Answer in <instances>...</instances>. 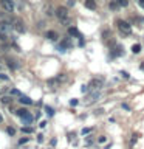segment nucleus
<instances>
[{
  "instance_id": "5701e85b",
  "label": "nucleus",
  "mask_w": 144,
  "mask_h": 149,
  "mask_svg": "<svg viewBox=\"0 0 144 149\" xmlns=\"http://www.w3.org/2000/svg\"><path fill=\"white\" fill-rule=\"evenodd\" d=\"M0 79H5V81H8V76L5 74L3 72H0Z\"/></svg>"
},
{
  "instance_id": "c9c22d12",
  "label": "nucleus",
  "mask_w": 144,
  "mask_h": 149,
  "mask_svg": "<svg viewBox=\"0 0 144 149\" xmlns=\"http://www.w3.org/2000/svg\"><path fill=\"white\" fill-rule=\"evenodd\" d=\"M2 67H3V62L0 61V72H2Z\"/></svg>"
},
{
  "instance_id": "9d476101",
  "label": "nucleus",
  "mask_w": 144,
  "mask_h": 149,
  "mask_svg": "<svg viewBox=\"0 0 144 149\" xmlns=\"http://www.w3.org/2000/svg\"><path fill=\"white\" fill-rule=\"evenodd\" d=\"M68 34H71V36H74V37H82V34H81V33H79L74 26H70V28H68Z\"/></svg>"
},
{
  "instance_id": "393cba45",
  "label": "nucleus",
  "mask_w": 144,
  "mask_h": 149,
  "mask_svg": "<svg viewBox=\"0 0 144 149\" xmlns=\"http://www.w3.org/2000/svg\"><path fill=\"white\" fill-rule=\"evenodd\" d=\"M37 141H39V143H42V141H44V135H42V134H39V135H37Z\"/></svg>"
},
{
  "instance_id": "4be33fe9",
  "label": "nucleus",
  "mask_w": 144,
  "mask_h": 149,
  "mask_svg": "<svg viewBox=\"0 0 144 149\" xmlns=\"http://www.w3.org/2000/svg\"><path fill=\"white\" fill-rule=\"evenodd\" d=\"M98 141H99V143H105V141H107V137H104V135H101Z\"/></svg>"
},
{
  "instance_id": "f704fd0d",
  "label": "nucleus",
  "mask_w": 144,
  "mask_h": 149,
  "mask_svg": "<svg viewBox=\"0 0 144 149\" xmlns=\"http://www.w3.org/2000/svg\"><path fill=\"white\" fill-rule=\"evenodd\" d=\"M139 68H141V70H144V62H141V65H139Z\"/></svg>"
},
{
  "instance_id": "f257e3e1",
  "label": "nucleus",
  "mask_w": 144,
  "mask_h": 149,
  "mask_svg": "<svg viewBox=\"0 0 144 149\" xmlns=\"http://www.w3.org/2000/svg\"><path fill=\"white\" fill-rule=\"evenodd\" d=\"M56 16H57V19L60 22L64 23V25H67V23L70 22V17H68V9L65 6H59L57 9H56Z\"/></svg>"
},
{
  "instance_id": "e433bc0d",
  "label": "nucleus",
  "mask_w": 144,
  "mask_h": 149,
  "mask_svg": "<svg viewBox=\"0 0 144 149\" xmlns=\"http://www.w3.org/2000/svg\"><path fill=\"white\" fill-rule=\"evenodd\" d=\"M0 123H2V116H0Z\"/></svg>"
},
{
  "instance_id": "1a4fd4ad",
  "label": "nucleus",
  "mask_w": 144,
  "mask_h": 149,
  "mask_svg": "<svg viewBox=\"0 0 144 149\" xmlns=\"http://www.w3.org/2000/svg\"><path fill=\"white\" fill-rule=\"evenodd\" d=\"M45 37H46V39H50V40H57V33H56V31H46Z\"/></svg>"
},
{
  "instance_id": "c85d7f7f",
  "label": "nucleus",
  "mask_w": 144,
  "mask_h": 149,
  "mask_svg": "<svg viewBox=\"0 0 144 149\" xmlns=\"http://www.w3.org/2000/svg\"><path fill=\"white\" fill-rule=\"evenodd\" d=\"M90 127H85V129H82V135H85V134H88V132H90Z\"/></svg>"
},
{
  "instance_id": "6ab92c4d",
  "label": "nucleus",
  "mask_w": 144,
  "mask_h": 149,
  "mask_svg": "<svg viewBox=\"0 0 144 149\" xmlns=\"http://www.w3.org/2000/svg\"><path fill=\"white\" fill-rule=\"evenodd\" d=\"M118 6H119L118 2H111L110 3V9H113V11H115V9H118Z\"/></svg>"
},
{
  "instance_id": "c756f323",
  "label": "nucleus",
  "mask_w": 144,
  "mask_h": 149,
  "mask_svg": "<svg viewBox=\"0 0 144 149\" xmlns=\"http://www.w3.org/2000/svg\"><path fill=\"white\" fill-rule=\"evenodd\" d=\"M121 74H123L124 78H129V76H130V74H129L127 72H124V70H123V72H121Z\"/></svg>"
},
{
  "instance_id": "a211bd4d",
  "label": "nucleus",
  "mask_w": 144,
  "mask_h": 149,
  "mask_svg": "<svg viewBox=\"0 0 144 149\" xmlns=\"http://www.w3.org/2000/svg\"><path fill=\"white\" fill-rule=\"evenodd\" d=\"M116 2L119 3V6H127L129 5V0H116Z\"/></svg>"
},
{
  "instance_id": "412c9836",
  "label": "nucleus",
  "mask_w": 144,
  "mask_h": 149,
  "mask_svg": "<svg viewBox=\"0 0 144 149\" xmlns=\"http://www.w3.org/2000/svg\"><path fill=\"white\" fill-rule=\"evenodd\" d=\"M78 102H79V101L76 100V98H73V100L70 101V106H71V107H74V106H78Z\"/></svg>"
},
{
  "instance_id": "2eb2a0df",
  "label": "nucleus",
  "mask_w": 144,
  "mask_h": 149,
  "mask_svg": "<svg viewBox=\"0 0 144 149\" xmlns=\"http://www.w3.org/2000/svg\"><path fill=\"white\" fill-rule=\"evenodd\" d=\"M132 51H133L135 54H136V53H139V51H141V45H139V44H135V45L132 47Z\"/></svg>"
},
{
  "instance_id": "473e14b6",
  "label": "nucleus",
  "mask_w": 144,
  "mask_h": 149,
  "mask_svg": "<svg viewBox=\"0 0 144 149\" xmlns=\"http://www.w3.org/2000/svg\"><path fill=\"white\" fill-rule=\"evenodd\" d=\"M123 109H125V110H130V107H129L127 104H123Z\"/></svg>"
},
{
  "instance_id": "2f4dec72",
  "label": "nucleus",
  "mask_w": 144,
  "mask_h": 149,
  "mask_svg": "<svg viewBox=\"0 0 144 149\" xmlns=\"http://www.w3.org/2000/svg\"><path fill=\"white\" fill-rule=\"evenodd\" d=\"M26 141H28V138L25 137V138H22V140H20V141H19V143H20V144H25Z\"/></svg>"
},
{
  "instance_id": "7c9ffc66",
  "label": "nucleus",
  "mask_w": 144,
  "mask_h": 149,
  "mask_svg": "<svg viewBox=\"0 0 144 149\" xmlns=\"http://www.w3.org/2000/svg\"><path fill=\"white\" fill-rule=\"evenodd\" d=\"M138 5H139V6H141V8L144 9V0H138Z\"/></svg>"
},
{
  "instance_id": "b1692460",
  "label": "nucleus",
  "mask_w": 144,
  "mask_h": 149,
  "mask_svg": "<svg viewBox=\"0 0 144 149\" xmlns=\"http://www.w3.org/2000/svg\"><path fill=\"white\" fill-rule=\"evenodd\" d=\"M138 140V135H133L132 137V140H130V144H135V141Z\"/></svg>"
},
{
  "instance_id": "20e7f679",
  "label": "nucleus",
  "mask_w": 144,
  "mask_h": 149,
  "mask_svg": "<svg viewBox=\"0 0 144 149\" xmlns=\"http://www.w3.org/2000/svg\"><path fill=\"white\" fill-rule=\"evenodd\" d=\"M12 25H11V23H9L8 20H2V22H0V34H9V31H11L12 30Z\"/></svg>"
},
{
  "instance_id": "423d86ee",
  "label": "nucleus",
  "mask_w": 144,
  "mask_h": 149,
  "mask_svg": "<svg viewBox=\"0 0 144 149\" xmlns=\"http://www.w3.org/2000/svg\"><path fill=\"white\" fill-rule=\"evenodd\" d=\"M12 26L17 33H25L26 31V28H25V25H23V22L20 20V19H16V20L12 22Z\"/></svg>"
},
{
  "instance_id": "72a5a7b5",
  "label": "nucleus",
  "mask_w": 144,
  "mask_h": 149,
  "mask_svg": "<svg viewBox=\"0 0 144 149\" xmlns=\"http://www.w3.org/2000/svg\"><path fill=\"white\" fill-rule=\"evenodd\" d=\"M68 5H70V6H73V5H74V0H68Z\"/></svg>"
},
{
  "instance_id": "7ed1b4c3",
  "label": "nucleus",
  "mask_w": 144,
  "mask_h": 149,
  "mask_svg": "<svg viewBox=\"0 0 144 149\" xmlns=\"http://www.w3.org/2000/svg\"><path fill=\"white\" fill-rule=\"evenodd\" d=\"M102 86H104V81H102V79H99V78L91 79V81L88 82V88H90L91 92H98Z\"/></svg>"
},
{
  "instance_id": "dca6fc26",
  "label": "nucleus",
  "mask_w": 144,
  "mask_h": 149,
  "mask_svg": "<svg viewBox=\"0 0 144 149\" xmlns=\"http://www.w3.org/2000/svg\"><path fill=\"white\" fill-rule=\"evenodd\" d=\"M26 112H28L26 109H17L16 112H14V113H16L17 116H22V115H25V113H26Z\"/></svg>"
},
{
  "instance_id": "f03ea898",
  "label": "nucleus",
  "mask_w": 144,
  "mask_h": 149,
  "mask_svg": "<svg viewBox=\"0 0 144 149\" xmlns=\"http://www.w3.org/2000/svg\"><path fill=\"white\" fill-rule=\"evenodd\" d=\"M116 26H118V30L123 33V34H130V33H132V25H130L129 22L123 20V19H118V20H116Z\"/></svg>"
},
{
  "instance_id": "f3484780",
  "label": "nucleus",
  "mask_w": 144,
  "mask_h": 149,
  "mask_svg": "<svg viewBox=\"0 0 144 149\" xmlns=\"http://www.w3.org/2000/svg\"><path fill=\"white\" fill-rule=\"evenodd\" d=\"M45 110H46V113H48V116H53L54 115V110L51 109L50 106H45Z\"/></svg>"
},
{
  "instance_id": "aec40b11",
  "label": "nucleus",
  "mask_w": 144,
  "mask_h": 149,
  "mask_svg": "<svg viewBox=\"0 0 144 149\" xmlns=\"http://www.w3.org/2000/svg\"><path fill=\"white\" fill-rule=\"evenodd\" d=\"M22 130H23L25 134H31V132H33V127H28V126H25V127H23Z\"/></svg>"
},
{
  "instance_id": "cd10ccee",
  "label": "nucleus",
  "mask_w": 144,
  "mask_h": 149,
  "mask_svg": "<svg viewBox=\"0 0 144 149\" xmlns=\"http://www.w3.org/2000/svg\"><path fill=\"white\" fill-rule=\"evenodd\" d=\"M8 134L9 135H14V134H16V130H14L12 127H8Z\"/></svg>"
},
{
  "instance_id": "0eeeda50",
  "label": "nucleus",
  "mask_w": 144,
  "mask_h": 149,
  "mask_svg": "<svg viewBox=\"0 0 144 149\" xmlns=\"http://www.w3.org/2000/svg\"><path fill=\"white\" fill-rule=\"evenodd\" d=\"M20 118H22V121H23V124H31V123H33V115L30 113V112H26L25 115L20 116Z\"/></svg>"
},
{
  "instance_id": "f8f14e48",
  "label": "nucleus",
  "mask_w": 144,
  "mask_h": 149,
  "mask_svg": "<svg viewBox=\"0 0 144 149\" xmlns=\"http://www.w3.org/2000/svg\"><path fill=\"white\" fill-rule=\"evenodd\" d=\"M84 5H85V8H88V9H95L96 8V2H95V0H85Z\"/></svg>"
},
{
  "instance_id": "4468645a",
  "label": "nucleus",
  "mask_w": 144,
  "mask_h": 149,
  "mask_svg": "<svg viewBox=\"0 0 144 149\" xmlns=\"http://www.w3.org/2000/svg\"><path fill=\"white\" fill-rule=\"evenodd\" d=\"M0 101H2V104H9V102H11V98H9V96H2V98H0Z\"/></svg>"
},
{
  "instance_id": "a878e982",
  "label": "nucleus",
  "mask_w": 144,
  "mask_h": 149,
  "mask_svg": "<svg viewBox=\"0 0 144 149\" xmlns=\"http://www.w3.org/2000/svg\"><path fill=\"white\" fill-rule=\"evenodd\" d=\"M11 93H12V95H19V96H20V92H19L17 88H12V90H11Z\"/></svg>"
},
{
  "instance_id": "bb28decb",
  "label": "nucleus",
  "mask_w": 144,
  "mask_h": 149,
  "mask_svg": "<svg viewBox=\"0 0 144 149\" xmlns=\"http://www.w3.org/2000/svg\"><path fill=\"white\" fill-rule=\"evenodd\" d=\"M45 126H46V121H40V123H39V127H40V129H44Z\"/></svg>"
},
{
  "instance_id": "9b49d317",
  "label": "nucleus",
  "mask_w": 144,
  "mask_h": 149,
  "mask_svg": "<svg viewBox=\"0 0 144 149\" xmlns=\"http://www.w3.org/2000/svg\"><path fill=\"white\" fill-rule=\"evenodd\" d=\"M22 102V104H25V106H30V104H33V100L31 98H28V96H23V95H20V100H19Z\"/></svg>"
},
{
  "instance_id": "39448f33",
  "label": "nucleus",
  "mask_w": 144,
  "mask_h": 149,
  "mask_svg": "<svg viewBox=\"0 0 144 149\" xmlns=\"http://www.w3.org/2000/svg\"><path fill=\"white\" fill-rule=\"evenodd\" d=\"M0 6H2L6 13H12L14 11V3L11 0H0Z\"/></svg>"
},
{
  "instance_id": "6e6552de",
  "label": "nucleus",
  "mask_w": 144,
  "mask_h": 149,
  "mask_svg": "<svg viewBox=\"0 0 144 149\" xmlns=\"http://www.w3.org/2000/svg\"><path fill=\"white\" fill-rule=\"evenodd\" d=\"M99 96H101V93H99V92H95V93H91V95L87 98V102H88V104H90V102H95V101H98V100H99Z\"/></svg>"
},
{
  "instance_id": "ddd939ff",
  "label": "nucleus",
  "mask_w": 144,
  "mask_h": 149,
  "mask_svg": "<svg viewBox=\"0 0 144 149\" xmlns=\"http://www.w3.org/2000/svg\"><path fill=\"white\" fill-rule=\"evenodd\" d=\"M68 79V76L65 73H60V74H57V76H56V81H57L59 84H62V82H65Z\"/></svg>"
}]
</instances>
